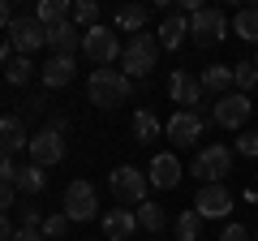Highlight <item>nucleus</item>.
<instances>
[{
	"label": "nucleus",
	"instance_id": "nucleus-14",
	"mask_svg": "<svg viewBox=\"0 0 258 241\" xmlns=\"http://www.w3.org/2000/svg\"><path fill=\"white\" fill-rule=\"evenodd\" d=\"M147 181L155 190H176V186H181V159H176L172 151L155 155V159H151V168H147Z\"/></svg>",
	"mask_w": 258,
	"mask_h": 241
},
{
	"label": "nucleus",
	"instance_id": "nucleus-36",
	"mask_svg": "<svg viewBox=\"0 0 258 241\" xmlns=\"http://www.w3.org/2000/svg\"><path fill=\"white\" fill-rule=\"evenodd\" d=\"M220 241H249V228H245V224H228Z\"/></svg>",
	"mask_w": 258,
	"mask_h": 241
},
{
	"label": "nucleus",
	"instance_id": "nucleus-34",
	"mask_svg": "<svg viewBox=\"0 0 258 241\" xmlns=\"http://www.w3.org/2000/svg\"><path fill=\"white\" fill-rule=\"evenodd\" d=\"M9 207H18V186H9V181H0V211L9 215Z\"/></svg>",
	"mask_w": 258,
	"mask_h": 241
},
{
	"label": "nucleus",
	"instance_id": "nucleus-37",
	"mask_svg": "<svg viewBox=\"0 0 258 241\" xmlns=\"http://www.w3.org/2000/svg\"><path fill=\"white\" fill-rule=\"evenodd\" d=\"M9 241H43V228H18Z\"/></svg>",
	"mask_w": 258,
	"mask_h": 241
},
{
	"label": "nucleus",
	"instance_id": "nucleus-31",
	"mask_svg": "<svg viewBox=\"0 0 258 241\" xmlns=\"http://www.w3.org/2000/svg\"><path fill=\"white\" fill-rule=\"evenodd\" d=\"M69 224H74V220H69V215H64V211H56V215H47V220H43V237H52V241H60L64 232H69Z\"/></svg>",
	"mask_w": 258,
	"mask_h": 241
},
{
	"label": "nucleus",
	"instance_id": "nucleus-26",
	"mask_svg": "<svg viewBox=\"0 0 258 241\" xmlns=\"http://www.w3.org/2000/svg\"><path fill=\"white\" fill-rule=\"evenodd\" d=\"M134 215H138V228H147V232H159L168 224V215H164V207H159V203H142Z\"/></svg>",
	"mask_w": 258,
	"mask_h": 241
},
{
	"label": "nucleus",
	"instance_id": "nucleus-33",
	"mask_svg": "<svg viewBox=\"0 0 258 241\" xmlns=\"http://www.w3.org/2000/svg\"><path fill=\"white\" fill-rule=\"evenodd\" d=\"M232 151H237V155H245V159H258V134H254V130H249V134H241Z\"/></svg>",
	"mask_w": 258,
	"mask_h": 241
},
{
	"label": "nucleus",
	"instance_id": "nucleus-40",
	"mask_svg": "<svg viewBox=\"0 0 258 241\" xmlns=\"http://www.w3.org/2000/svg\"><path fill=\"white\" fill-rule=\"evenodd\" d=\"M9 22H13V13H9V5L0 0V30H9Z\"/></svg>",
	"mask_w": 258,
	"mask_h": 241
},
{
	"label": "nucleus",
	"instance_id": "nucleus-42",
	"mask_svg": "<svg viewBox=\"0 0 258 241\" xmlns=\"http://www.w3.org/2000/svg\"><path fill=\"white\" fill-rule=\"evenodd\" d=\"M254 241H258V232H254Z\"/></svg>",
	"mask_w": 258,
	"mask_h": 241
},
{
	"label": "nucleus",
	"instance_id": "nucleus-9",
	"mask_svg": "<svg viewBox=\"0 0 258 241\" xmlns=\"http://www.w3.org/2000/svg\"><path fill=\"white\" fill-rule=\"evenodd\" d=\"M249 112H254V103H249V95H241V91L220 95V99L211 103V120L224 125V130H241V125L249 120Z\"/></svg>",
	"mask_w": 258,
	"mask_h": 241
},
{
	"label": "nucleus",
	"instance_id": "nucleus-18",
	"mask_svg": "<svg viewBox=\"0 0 258 241\" xmlns=\"http://www.w3.org/2000/svg\"><path fill=\"white\" fill-rule=\"evenodd\" d=\"M43 86H52V91H60V86H69L74 82V74H78V65H74V56H52V61H43Z\"/></svg>",
	"mask_w": 258,
	"mask_h": 241
},
{
	"label": "nucleus",
	"instance_id": "nucleus-25",
	"mask_svg": "<svg viewBox=\"0 0 258 241\" xmlns=\"http://www.w3.org/2000/svg\"><path fill=\"white\" fill-rule=\"evenodd\" d=\"M5 78H9L13 86H26L30 78H35V65H30V56H9V61H5Z\"/></svg>",
	"mask_w": 258,
	"mask_h": 241
},
{
	"label": "nucleus",
	"instance_id": "nucleus-12",
	"mask_svg": "<svg viewBox=\"0 0 258 241\" xmlns=\"http://www.w3.org/2000/svg\"><path fill=\"white\" fill-rule=\"evenodd\" d=\"M194 211L203 215V220H220V215H228L232 211V194H228V186H203L198 190V198H194Z\"/></svg>",
	"mask_w": 258,
	"mask_h": 241
},
{
	"label": "nucleus",
	"instance_id": "nucleus-16",
	"mask_svg": "<svg viewBox=\"0 0 258 241\" xmlns=\"http://www.w3.org/2000/svg\"><path fill=\"white\" fill-rule=\"evenodd\" d=\"M134 232H138V215L129 211V207H112L103 215V237L108 241H129Z\"/></svg>",
	"mask_w": 258,
	"mask_h": 241
},
{
	"label": "nucleus",
	"instance_id": "nucleus-7",
	"mask_svg": "<svg viewBox=\"0 0 258 241\" xmlns=\"http://www.w3.org/2000/svg\"><path fill=\"white\" fill-rule=\"evenodd\" d=\"M224 35H228V22H224V13H220V9L203 5L198 13H189V39H194L198 47H215Z\"/></svg>",
	"mask_w": 258,
	"mask_h": 241
},
{
	"label": "nucleus",
	"instance_id": "nucleus-3",
	"mask_svg": "<svg viewBox=\"0 0 258 241\" xmlns=\"http://www.w3.org/2000/svg\"><path fill=\"white\" fill-rule=\"evenodd\" d=\"M189 172L203 181V186H220L224 176L232 172V147H203L198 155H194V164H189Z\"/></svg>",
	"mask_w": 258,
	"mask_h": 241
},
{
	"label": "nucleus",
	"instance_id": "nucleus-30",
	"mask_svg": "<svg viewBox=\"0 0 258 241\" xmlns=\"http://www.w3.org/2000/svg\"><path fill=\"white\" fill-rule=\"evenodd\" d=\"M232 86H241V95H249L258 86V69L254 61H241V65H232Z\"/></svg>",
	"mask_w": 258,
	"mask_h": 241
},
{
	"label": "nucleus",
	"instance_id": "nucleus-38",
	"mask_svg": "<svg viewBox=\"0 0 258 241\" xmlns=\"http://www.w3.org/2000/svg\"><path fill=\"white\" fill-rule=\"evenodd\" d=\"M47 130H52V134H60V138H64V134H69V116H52V120H47Z\"/></svg>",
	"mask_w": 258,
	"mask_h": 241
},
{
	"label": "nucleus",
	"instance_id": "nucleus-24",
	"mask_svg": "<svg viewBox=\"0 0 258 241\" xmlns=\"http://www.w3.org/2000/svg\"><path fill=\"white\" fill-rule=\"evenodd\" d=\"M172 228H176V241H198L203 237V215L198 211H181Z\"/></svg>",
	"mask_w": 258,
	"mask_h": 241
},
{
	"label": "nucleus",
	"instance_id": "nucleus-29",
	"mask_svg": "<svg viewBox=\"0 0 258 241\" xmlns=\"http://www.w3.org/2000/svg\"><path fill=\"white\" fill-rule=\"evenodd\" d=\"M69 22H74V26H99V5H95V0H78L74 5V13H69Z\"/></svg>",
	"mask_w": 258,
	"mask_h": 241
},
{
	"label": "nucleus",
	"instance_id": "nucleus-28",
	"mask_svg": "<svg viewBox=\"0 0 258 241\" xmlns=\"http://www.w3.org/2000/svg\"><path fill=\"white\" fill-rule=\"evenodd\" d=\"M134 138H138L142 147H147V142H155V138H159V120L151 116L147 108H142V112H134Z\"/></svg>",
	"mask_w": 258,
	"mask_h": 241
},
{
	"label": "nucleus",
	"instance_id": "nucleus-19",
	"mask_svg": "<svg viewBox=\"0 0 258 241\" xmlns=\"http://www.w3.org/2000/svg\"><path fill=\"white\" fill-rule=\"evenodd\" d=\"M69 13H74V5H69V0H39V5H35V22H39L43 30L69 22Z\"/></svg>",
	"mask_w": 258,
	"mask_h": 241
},
{
	"label": "nucleus",
	"instance_id": "nucleus-1",
	"mask_svg": "<svg viewBox=\"0 0 258 241\" xmlns=\"http://www.w3.org/2000/svg\"><path fill=\"white\" fill-rule=\"evenodd\" d=\"M159 35L155 30H138V35H129V43H125V52H120V74L134 82V78H147L151 69H155V61H159Z\"/></svg>",
	"mask_w": 258,
	"mask_h": 241
},
{
	"label": "nucleus",
	"instance_id": "nucleus-15",
	"mask_svg": "<svg viewBox=\"0 0 258 241\" xmlns=\"http://www.w3.org/2000/svg\"><path fill=\"white\" fill-rule=\"evenodd\" d=\"M159 47H168V52H176V47L189 39V13H181V9H168V18L159 22Z\"/></svg>",
	"mask_w": 258,
	"mask_h": 241
},
{
	"label": "nucleus",
	"instance_id": "nucleus-8",
	"mask_svg": "<svg viewBox=\"0 0 258 241\" xmlns=\"http://www.w3.org/2000/svg\"><path fill=\"white\" fill-rule=\"evenodd\" d=\"M168 95H172L176 112H203V116L211 120V108H203V86H198V78H189V74L176 69V74L168 78Z\"/></svg>",
	"mask_w": 258,
	"mask_h": 241
},
{
	"label": "nucleus",
	"instance_id": "nucleus-13",
	"mask_svg": "<svg viewBox=\"0 0 258 241\" xmlns=\"http://www.w3.org/2000/svg\"><path fill=\"white\" fill-rule=\"evenodd\" d=\"M203 125H207L203 112H176V116L164 125V134L176 142V147H194V142H198V134H203Z\"/></svg>",
	"mask_w": 258,
	"mask_h": 241
},
{
	"label": "nucleus",
	"instance_id": "nucleus-21",
	"mask_svg": "<svg viewBox=\"0 0 258 241\" xmlns=\"http://www.w3.org/2000/svg\"><path fill=\"white\" fill-rule=\"evenodd\" d=\"M198 86H203V91L224 95V91L232 86V65H207L203 74H198Z\"/></svg>",
	"mask_w": 258,
	"mask_h": 241
},
{
	"label": "nucleus",
	"instance_id": "nucleus-27",
	"mask_svg": "<svg viewBox=\"0 0 258 241\" xmlns=\"http://www.w3.org/2000/svg\"><path fill=\"white\" fill-rule=\"evenodd\" d=\"M116 26H120V30H129V35L147 30V9H142V5H125V9L116 13Z\"/></svg>",
	"mask_w": 258,
	"mask_h": 241
},
{
	"label": "nucleus",
	"instance_id": "nucleus-2",
	"mask_svg": "<svg viewBox=\"0 0 258 241\" xmlns=\"http://www.w3.org/2000/svg\"><path fill=\"white\" fill-rule=\"evenodd\" d=\"M129 95H134V82H129L120 69H95V74L86 78V99H91L95 108H116Z\"/></svg>",
	"mask_w": 258,
	"mask_h": 241
},
{
	"label": "nucleus",
	"instance_id": "nucleus-10",
	"mask_svg": "<svg viewBox=\"0 0 258 241\" xmlns=\"http://www.w3.org/2000/svg\"><path fill=\"white\" fill-rule=\"evenodd\" d=\"M69 220H95L99 215V198H95V186L91 181H69L64 190V207H60Z\"/></svg>",
	"mask_w": 258,
	"mask_h": 241
},
{
	"label": "nucleus",
	"instance_id": "nucleus-22",
	"mask_svg": "<svg viewBox=\"0 0 258 241\" xmlns=\"http://www.w3.org/2000/svg\"><path fill=\"white\" fill-rule=\"evenodd\" d=\"M13 186H18V194L35 198L39 190L47 186V172H43V168H39V164H26V168H22V172H18V181H13Z\"/></svg>",
	"mask_w": 258,
	"mask_h": 241
},
{
	"label": "nucleus",
	"instance_id": "nucleus-35",
	"mask_svg": "<svg viewBox=\"0 0 258 241\" xmlns=\"http://www.w3.org/2000/svg\"><path fill=\"white\" fill-rule=\"evenodd\" d=\"M18 172H22V168L13 164V155H0V181H9V186H13V181H18Z\"/></svg>",
	"mask_w": 258,
	"mask_h": 241
},
{
	"label": "nucleus",
	"instance_id": "nucleus-6",
	"mask_svg": "<svg viewBox=\"0 0 258 241\" xmlns=\"http://www.w3.org/2000/svg\"><path fill=\"white\" fill-rule=\"evenodd\" d=\"M5 35H9V47L18 56H30V52H39V47L47 43V30L35 22V13H13V22H9Z\"/></svg>",
	"mask_w": 258,
	"mask_h": 241
},
{
	"label": "nucleus",
	"instance_id": "nucleus-4",
	"mask_svg": "<svg viewBox=\"0 0 258 241\" xmlns=\"http://www.w3.org/2000/svg\"><path fill=\"white\" fill-rule=\"evenodd\" d=\"M108 186H112V194L120 198L125 207H142L147 203V172L142 168H134V164H120V168H112L108 172Z\"/></svg>",
	"mask_w": 258,
	"mask_h": 241
},
{
	"label": "nucleus",
	"instance_id": "nucleus-5",
	"mask_svg": "<svg viewBox=\"0 0 258 241\" xmlns=\"http://www.w3.org/2000/svg\"><path fill=\"white\" fill-rule=\"evenodd\" d=\"M82 52H86V61H95L99 69H112L125 47H120V39L112 35V26H91L82 35Z\"/></svg>",
	"mask_w": 258,
	"mask_h": 241
},
{
	"label": "nucleus",
	"instance_id": "nucleus-11",
	"mask_svg": "<svg viewBox=\"0 0 258 241\" xmlns=\"http://www.w3.org/2000/svg\"><path fill=\"white\" fill-rule=\"evenodd\" d=\"M26 151H30V164L52 168V164H60V159H64V138L43 125L39 134H30V147H26Z\"/></svg>",
	"mask_w": 258,
	"mask_h": 241
},
{
	"label": "nucleus",
	"instance_id": "nucleus-39",
	"mask_svg": "<svg viewBox=\"0 0 258 241\" xmlns=\"http://www.w3.org/2000/svg\"><path fill=\"white\" fill-rule=\"evenodd\" d=\"M13 232H18V228H13V224H9V215L0 211V241H9V237H13Z\"/></svg>",
	"mask_w": 258,
	"mask_h": 241
},
{
	"label": "nucleus",
	"instance_id": "nucleus-32",
	"mask_svg": "<svg viewBox=\"0 0 258 241\" xmlns=\"http://www.w3.org/2000/svg\"><path fill=\"white\" fill-rule=\"evenodd\" d=\"M18 220H22V228H43V220H47V215L39 211L35 203H18Z\"/></svg>",
	"mask_w": 258,
	"mask_h": 241
},
{
	"label": "nucleus",
	"instance_id": "nucleus-17",
	"mask_svg": "<svg viewBox=\"0 0 258 241\" xmlns=\"http://www.w3.org/2000/svg\"><path fill=\"white\" fill-rule=\"evenodd\" d=\"M30 147V134L22 125V116H0V155H18Z\"/></svg>",
	"mask_w": 258,
	"mask_h": 241
},
{
	"label": "nucleus",
	"instance_id": "nucleus-41",
	"mask_svg": "<svg viewBox=\"0 0 258 241\" xmlns=\"http://www.w3.org/2000/svg\"><path fill=\"white\" fill-rule=\"evenodd\" d=\"M254 69H258V52H254Z\"/></svg>",
	"mask_w": 258,
	"mask_h": 241
},
{
	"label": "nucleus",
	"instance_id": "nucleus-23",
	"mask_svg": "<svg viewBox=\"0 0 258 241\" xmlns=\"http://www.w3.org/2000/svg\"><path fill=\"white\" fill-rule=\"evenodd\" d=\"M232 30H237L245 43H254V47H258V5H254V9H241L237 18H232Z\"/></svg>",
	"mask_w": 258,
	"mask_h": 241
},
{
	"label": "nucleus",
	"instance_id": "nucleus-20",
	"mask_svg": "<svg viewBox=\"0 0 258 241\" xmlns=\"http://www.w3.org/2000/svg\"><path fill=\"white\" fill-rule=\"evenodd\" d=\"M47 47H56V56H74L78 52V26H74V22L47 26Z\"/></svg>",
	"mask_w": 258,
	"mask_h": 241
}]
</instances>
